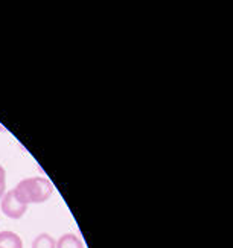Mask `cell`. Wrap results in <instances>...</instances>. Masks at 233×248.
Instances as JSON below:
<instances>
[{
  "label": "cell",
  "mask_w": 233,
  "mask_h": 248,
  "mask_svg": "<svg viewBox=\"0 0 233 248\" xmlns=\"http://www.w3.org/2000/svg\"><path fill=\"white\" fill-rule=\"evenodd\" d=\"M0 200H2V202H0V213H3L9 219H20L28 212V206L17 198L14 189L6 190L5 195Z\"/></svg>",
  "instance_id": "obj_2"
},
{
  "label": "cell",
  "mask_w": 233,
  "mask_h": 248,
  "mask_svg": "<svg viewBox=\"0 0 233 248\" xmlns=\"http://www.w3.org/2000/svg\"><path fill=\"white\" fill-rule=\"evenodd\" d=\"M0 248H23L20 236L14 232H0Z\"/></svg>",
  "instance_id": "obj_3"
},
{
  "label": "cell",
  "mask_w": 233,
  "mask_h": 248,
  "mask_svg": "<svg viewBox=\"0 0 233 248\" xmlns=\"http://www.w3.org/2000/svg\"><path fill=\"white\" fill-rule=\"evenodd\" d=\"M31 248H57V239H54L47 233H40L34 238Z\"/></svg>",
  "instance_id": "obj_5"
},
{
  "label": "cell",
  "mask_w": 233,
  "mask_h": 248,
  "mask_svg": "<svg viewBox=\"0 0 233 248\" xmlns=\"http://www.w3.org/2000/svg\"><path fill=\"white\" fill-rule=\"evenodd\" d=\"M0 215H2V213H0Z\"/></svg>",
  "instance_id": "obj_7"
},
{
  "label": "cell",
  "mask_w": 233,
  "mask_h": 248,
  "mask_svg": "<svg viewBox=\"0 0 233 248\" xmlns=\"http://www.w3.org/2000/svg\"><path fill=\"white\" fill-rule=\"evenodd\" d=\"M14 192L20 201L29 206L46 202L54 193V186L45 177H28L17 183Z\"/></svg>",
  "instance_id": "obj_1"
},
{
  "label": "cell",
  "mask_w": 233,
  "mask_h": 248,
  "mask_svg": "<svg viewBox=\"0 0 233 248\" xmlns=\"http://www.w3.org/2000/svg\"><path fill=\"white\" fill-rule=\"evenodd\" d=\"M6 192V170L0 165V198L5 195Z\"/></svg>",
  "instance_id": "obj_6"
},
{
  "label": "cell",
  "mask_w": 233,
  "mask_h": 248,
  "mask_svg": "<svg viewBox=\"0 0 233 248\" xmlns=\"http://www.w3.org/2000/svg\"><path fill=\"white\" fill-rule=\"evenodd\" d=\"M57 248H84V244L75 233H64L57 241Z\"/></svg>",
  "instance_id": "obj_4"
}]
</instances>
